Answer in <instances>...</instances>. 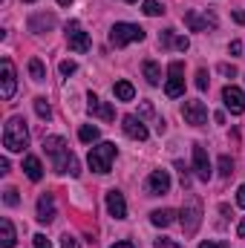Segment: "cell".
I'll use <instances>...</instances> for the list:
<instances>
[{"mask_svg":"<svg viewBox=\"0 0 245 248\" xmlns=\"http://www.w3.org/2000/svg\"><path fill=\"white\" fill-rule=\"evenodd\" d=\"M29 144V130H26V122L20 116H12L6 127H3V147L9 153H20L23 147Z\"/></svg>","mask_w":245,"mask_h":248,"instance_id":"obj_1","label":"cell"},{"mask_svg":"<svg viewBox=\"0 0 245 248\" xmlns=\"http://www.w3.org/2000/svg\"><path fill=\"white\" fill-rule=\"evenodd\" d=\"M113 159H116V144L113 141H101V144L90 147V156H87L90 170H95V173H110Z\"/></svg>","mask_w":245,"mask_h":248,"instance_id":"obj_2","label":"cell"},{"mask_svg":"<svg viewBox=\"0 0 245 248\" xmlns=\"http://www.w3.org/2000/svg\"><path fill=\"white\" fill-rule=\"evenodd\" d=\"M199 225H202V202H199V196L187 193V196H184V205H182V228H184V234H196Z\"/></svg>","mask_w":245,"mask_h":248,"instance_id":"obj_3","label":"cell"},{"mask_svg":"<svg viewBox=\"0 0 245 248\" xmlns=\"http://www.w3.org/2000/svg\"><path fill=\"white\" fill-rule=\"evenodd\" d=\"M136 41H144V29L136 26V23H116L110 29V44L113 46H127V44H136Z\"/></svg>","mask_w":245,"mask_h":248,"instance_id":"obj_4","label":"cell"},{"mask_svg":"<svg viewBox=\"0 0 245 248\" xmlns=\"http://www.w3.org/2000/svg\"><path fill=\"white\" fill-rule=\"evenodd\" d=\"M165 93H168V98H179L184 93V66H182V61H170Z\"/></svg>","mask_w":245,"mask_h":248,"instance_id":"obj_5","label":"cell"},{"mask_svg":"<svg viewBox=\"0 0 245 248\" xmlns=\"http://www.w3.org/2000/svg\"><path fill=\"white\" fill-rule=\"evenodd\" d=\"M184 26H187L190 32L216 29V15H214V12H196V9H190V12L184 15Z\"/></svg>","mask_w":245,"mask_h":248,"instance_id":"obj_6","label":"cell"},{"mask_svg":"<svg viewBox=\"0 0 245 248\" xmlns=\"http://www.w3.org/2000/svg\"><path fill=\"white\" fill-rule=\"evenodd\" d=\"M66 44H69L72 52H87L90 49V35L81 29L78 20H69L66 23Z\"/></svg>","mask_w":245,"mask_h":248,"instance_id":"obj_7","label":"cell"},{"mask_svg":"<svg viewBox=\"0 0 245 248\" xmlns=\"http://www.w3.org/2000/svg\"><path fill=\"white\" fill-rule=\"evenodd\" d=\"M0 95L9 101L12 95H15V90H17V75H15V63L9 61V58H3L0 61Z\"/></svg>","mask_w":245,"mask_h":248,"instance_id":"obj_8","label":"cell"},{"mask_svg":"<svg viewBox=\"0 0 245 248\" xmlns=\"http://www.w3.org/2000/svg\"><path fill=\"white\" fill-rule=\"evenodd\" d=\"M182 119L187 124H193V127H205L208 124V107L202 101H184Z\"/></svg>","mask_w":245,"mask_h":248,"instance_id":"obj_9","label":"cell"},{"mask_svg":"<svg viewBox=\"0 0 245 248\" xmlns=\"http://www.w3.org/2000/svg\"><path fill=\"white\" fill-rule=\"evenodd\" d=\"M222 101H225V107L231 110V116H243L245 113V95H243L240 87L228 84V87L222 90Z\"/></svg>","mask_w":245,"mask_h":248,"instance_id":"obj_10","label":"cell"},{"mask_svg":"<svg viewBox=\"0 0 245 248\" xmlns=\"http://www.w3.org/2000/svg\"><path fill=\"white\" fill-rule=\"evenodd\" d=\"M87 110H90V116H95V119H101V122H113V119H116V110H113L107 101H101L98 95H92V93H90V98H87Z\"/></svg>","mask_w":245,"mask_h":248,"instance_id":"obj_11","label":"cell"},{"mask_svg":"<svg viewBox=\"0 0 245 248\" xmlns=\"http://www.w3.org/2000/svg\"><path fill=\"white\" fill-rule=\"evenodd\" d=\"M193 170H196V176L202 182L211 179V159H208V153H205L202 144H193Z\"/></svg>","mask_w":245,"mask_h":248,"instance_id":"obj_12","label":"cell"},{"mask_svg":"<svg viewBox=\"0 0 245 248\" xmlns=\"http://www.w3.org/2000/svg\"><path fill=\"white\" fill-rule=\"evenodd\" d=\"M170 190V173L168 170H153L150 179H147V193L150 196H162Z\"/></svg>","mask_w":245,"mask_h":248,"instance_id":"obj_13","label":"cell"},{"mask_svg":"<svg viewBox=\"0 0 245 248\" xmlns=\"http://www.w3.org/2000/svg\"><path fill=\"white\" fill-rule=\"evenodd\" d=\"M122 130L130 136V139H136V141H147V127H144V122H141L138 116H124Z\"/></svg>","mask_w":245,"mask_h":248,"instance_id":"obj_14","label":"cell"},{"mask_svg":"<svg viewBox=\"0 0 245 248\" xmlns=\"http://www.w3.org/2000/svg\"><path fill=\"white\" fill-rule=\"evenodd\" d=\"M107 211H110V217H116V219H124L127 217V202H124V193L122 190H107Z\"/></svg>","mask_w":245,"mask_h":248,"instance_id":"obj_15","label":"cell"},{"mask_svg":"<svg viewBox=\"0 0 245 248\" xmlns=\"http://www.w3.org/2000/svg\"><path fill=\"white\" fill-rule=\"evenodd\" d=\"M52 159H55V170H58V173H69V176H78V173H81L78 159H75L69 150H63L58 156H52Z\"/></svg>","mask_w":245,"mask_h":248,"instance_id":"obj_16","label":"cell"},{"mask_svg":"<svg viewBox=\"0 0 245 248\" xmlns=\"http://www.w3.org/2000/svg\"><path fill=\"white\" fill-rule=\"evenodd\" d=\"M55 219V196L52 193H44L41 199H38V222H52Z\"/></svg>","mask_w":245,"mask_h":248,"instance_id":"obj_17","label":"cell"},{"mask_svg":"<svg viewBox=\"0 0 245 248\" xmlns=\"http://www.w3.org/2000/svg\"><path fill=\"white\" fill-rule=\"evenodd\" d=\"M23 173H26L32 182H41V176H44L41 159H38V156H26V159H23Z\"/></svg>","mask_w":245,"mask_h":248,"instance_id":"obj_18","label":"cell"},{"mask_svg":"<svg viewBox=\"0 0 245 248\" xmlns=\"http://www.w3.org/2000/svg\"><path fill=\"white\" fill-rule=\"evenodd\" d=\"M52 26H55L52 15H32L29 17V32H44V29H52Z\"/></svg>","mask_w":245,"mask_h":248,"instance_id":"obj_19","label":"cell"},{"mask_svg":"<svg viewBox=\"0 0 245 248\" xmlns=\"http://www.w3.org/2000/svg\"><path fill=\"white\" fill-rule=\"evenodd\" d=\"M141 72H144L147 84H153V87H159V84H162V69H159V63H156V61H144V63H141Z\"/></svg>","mask_w":245,"mask_h":248,"instance_id":"obj_20","label":"cell"},{"mask_svg":"<svg viewBox=\"0 0 245 248\" xmlns=\"http://www.w3.org/2000/svg\"><path fill=\"white\" fill-rule=\"evenodd\" d=\"M44 150H46L49 156H58V153L69 150V147H66V141H63L61 136H46V139H44Z\"/></svg>","mask_w":245,"mask_h":248,"instance_id":"obj_21","label":"cell"},{"mask_svg":"<svg viewBox=\"0 0 245 248\" xmlns=\"http://www.w3.org/2000/svg\"><path fill=\"white\" fill-rule=\"evenodd\" d=\"M113 93H116V98H119V101H133V98H136V90H133V84H130V81H116Z\"/></svg>","mask_w":245,"mask_h":248,"instance_id":"obj_22","label":"cell"},{"mask_svg":"<svg viewBox=\"0 0 245 248\" xmlns=\"http://www.w3.org/2000/svg\"><path fill=\"white\" fill-rule=\"evenodd\" d=\"M0 231H3V248H15L17 237H15V225H12V219H0Z\"/></svg>","mask_w":245,"mask_h":248,"instance_id":"obj_23","label":"cell"},{"mask_svg":"<svg viewBox=\"0 0 245 248\" xmlns=\"http://www.w3.org/2000/svg\"><path fill=\"white\" fill-rule=\"evenodd\" d=\"M150 222H153L156 228H168V225L173 222V211H168V208H162V211H153V214H150Z\"/></svg>","mask_w":245,"mask_h":248,"instance_id":"obj_24","label":"cell"},{"mask_svg":"<svg viewBox=\"0 0 245 248\" xmlns=\"http://www.w3.org/2000/svg\"><path fill=\"white\" fill-rule=\"evenodd\" d=\"M98 136H101V130H98V127H92V124H84V127L78 130V139H81V141H87V144L98 141Z\"/></svg>","mask_w":245,"mask_h":248,"instance_id":"obj_25","label":"cell"},{"mask_svg":"<svg viewBox=\"0 0 245 248\" xmlns=\"http://www.w3.org/2000/svg\"><path fill=\"white\" fill-rule=\"evenodd\" d=\"M29 75H32V81H44L46 78V69H44L41 58H32L29 61Z\"/></svg>","mask_w":245,"mask_h":248,"instance_id":"obj_26","label":"cell"},{"mask_svg":"<svg viewBox=\"0 0 245 248\" xmlns=\"http://www.w3.org/2000/svg\"><path fill=\"white\" fill-rule=\"evenodd\" d=\"M219 176H222V179H231V176H234V162H231V156H219Z\"/></svg>","mask_w":245,"mask_h":248,"instance_id":"obj_27","label":"cell"},{"mask_svg":"<svg viewBox=\"0 0 245 248\" xmlns=\"http://www.w3.org/2000/svg\"><path fill=\"white\" fill-rule=\"evenodd\" d=\"M35 113L46 122V119H52V107L46 104V98H35Z\"/></svg>","mask_w":245,"mask_h":248,"instance_id":"obj_28","label":"cell"},{"mask_svg":"<svg viewBox=\"0 0 245 248\" xmlns=\"http://www.w3.org/2000/svg\"><path fill=\"white\" fill-rule=\"evenodd\" d=\"M165 9L159 6V0H144V15H150V17H156V15H162Z\"/></svg>","mask_w":245,"mask_h":248,"instance_id":"obj_29","label":"cell"},{"mask_svg":"<svg viewBox=\"0 0 245 248\" xmlns=\"http://www.w3.org/2000/svg\"><path fill=\"white\" fill-rule=\"evenodd\" d=\"M3 202L15 208V205L20 202V196H17V190H15V187H6V190H3Z\"/></svg>","mask_w":245,"mask_h":248,"instance_id":"obj_30","label":"cell"},{"mask_svg":"<svg viewBox=\"0 0 245 248\" xmlns=\"http://www.w3.org/2000/svg\"><path fill=\"white\" fill-rule=\"evenodd\" d=\"M208 81H211V78H208V72H205V69H199V72H196V90H202V93H205V90H208Z\"/></svg>","mask_w":245,"mask_h":248,"instance_id":"obj_31","label":"cell"},{"mask_svg":"<svg viewBox=\"0 0 245 248\" xmlns=\"http://www.w3.org/2000/svg\"><path fill=\"white\" fill-rule=\"evenodd\" d=\"M173 46H176L179 52H184V49H187L190 44H187V38H179V35H173Z\"/></svg>","mask_w":245,"mask_h":248,"instance_id":"obj_32","label":"cell"},{"mask_svg":"<svg viewBox=\"0 0 245 248\" xmlns=\"http://www.w3.org/2000/svg\"><path fill=\"white\" fill-rule=\"evenodd\" d=\"M35 248H52V243H49L44 234H35Z\"/></svg>","mask_w":245,"mask_h":248,"instance_id":"obj_33","label":"cell"},{"mask_svg":"<svg viewBox=\"0 0 245 248\" xmlns=\"http://www.w3.org/2000/svg\"><path fill=\"white\" fill-rule=\"evenodd\" d=\"M75 69H78V66H75V61H61V72H63V75H72Z\"/></svg>","mask_w":245,"mask_h":248,"instance_id":"obj_34","label":"cell"},{"mask_svg":"<svg viewBox=\"0 0 245 248\" xmlns=\"http://www.w3.org/2000/svg\"><path fill=\"white\" fill-rule=\"evenodd\" d=\"M61 248H78V240L66 234V237H63V240H61Z\"/></svg>","mask_w":245,"mask_h":248,"instance_id":"obj_35","label":"cell"},{"mask_svg":"<svg viewBox=\"0 0 245 248\" xmlns=\"http://www.w3.org/2000/svg\"><path fill=\"white\" fill-rule=\"evenodd\" d=\"M156 248H182V246H176L173 240H156Z\"/></svg>","mask_w":245,"mask_h":248,"instance_id":"obj_36","label":"cell"},{"mask_svg":"<svg viewBox=\"0 0 245 248\" xmlns=\"http://www.w3.org/2000/svg\"><path fill=\"white\" fill-rule=\"evenodd\" d=\"M228 52H231V55H240V52H243V44H240V41H231Z\"/></svg>","mask_w":245,"mask_h":248,"instance_id":"obj_37","label":"cell"},{"mask_svg":"<svg viewBox=\"0 0 245 248\" xmlns=\"http://www.w3.org/2000/svg\"><path fill=\"white\" fill-rule=\"evenodd\" d=\"M237 205H240V208H245V185L237 190Z\"/></svg>","mask_w":245,"mask_h":248,"instance_id":"obj_38","label":"cell"},{"mask_svg":"<svg viewBox=\"0 0 245 248\" xmlns=\"http://www.w3.org/2000/svg\"><path fill=\"white\" fill-rule=\"evenodd\" d=\"M219 72H222V75H231V78H234V66H228V63H222V66H219Z\"/></svg>","mask_w":245,"mask_h":248,"instance_id":"obj_39","label":"cell"},{"mask_svg":"<svg viewBox=\"0 0 245 248\" xmlns=\"http://www.w3.org/2000/svg\"><path fill=\"white\" fill-rule=\"evenodd\" d=\"M0 173H9V159H6V156L0 159Z\"/></svg>","mask_w":245,"mask_h":248,"instance_id":"obj_40","label":"cell"},{"mask_svg":"<svg viewBox=\"0 0 245 248\" xmlns=\"http://www.w3.org/2000/svg\"><path fill=\"white\" fill-rule=\"evenodd\" d=\"M199 248H225V246H222V243H202Z\"/></svg>","mask_w":245,"mask_h":248,"instance_id":"obj_41","label":"cell"},{"mask_svg":"<svg viewBox=\"0 0 245 248\" xmlns=\"http://www.w3.org/2000/svg\"><path fill=\"white\" fill-rule=\"evenodd\" d=\"M113 248H133V243H130V240H122V243H116Z\"/></svg>","mask_w":245,"mask_h":248,"instance_id":"obj_42","label":"cell"},{"mask_svg":"<svg viewBox=\"0 0 245 248\" xmlns=\"http://www.w3.org/2000/svg\"><path fill=\"white\" fill-rule=\"evenodd\" d=\"M234 20L237 23H245V12H234Z\"/></svg>","mask_w":245,"mask_h":248,"instance_id":"obj_43","label":"cell"},{"mask_svg":"<svg viewBox=\"0 0 245 248\" xmlns=\"http://www.w3.org/2000/svg\"><path fill=\"white\" fill-rule=\"evenodd\" d=\"M237 234H240V237H245V219L240 222V228H237Z\"/></svg>","mask_w":245,"mask_h":248,"instance_id":"obj_44","label":"cell"},{"mask_svg":"<svg viewBox=\"0 0 245 248\" xmlns=\"http://www.w3.org/2000/svg\"><path fill=\"white\" fill-rule=\"evenodd\" d=\"M58 3H61V6H69V3H72V0H58Z\"/></svg>","mask_w":245,"mask_h":248,"instance_id":"obj_45","label":"cell"},{"mask_svg":"<svg viewBox=\"0 0 245 248\" xmlns=\"http://www.w3.org/2000/svg\"><path fill=\"white\" fill-rule=\"evenodd\" d=\"M23 3H35V0H23Z\"/></svg>","mask_w":245,"mask_h":248,"instance_id":"obj_46","label":"cell"},{"mask_svg":"<svg viewBox=\"0 0 245 248\" xmlns=\"http://www.w3.org/2000/svg\"><path fill=\"white\" fill-rule=\"evenodd\" d=\"M127 3H136V0H127Z\"/></svg>","mask_w":245,"mask_h":248,"instance_id":"obj_47","label":"cell"}]
</instances>
